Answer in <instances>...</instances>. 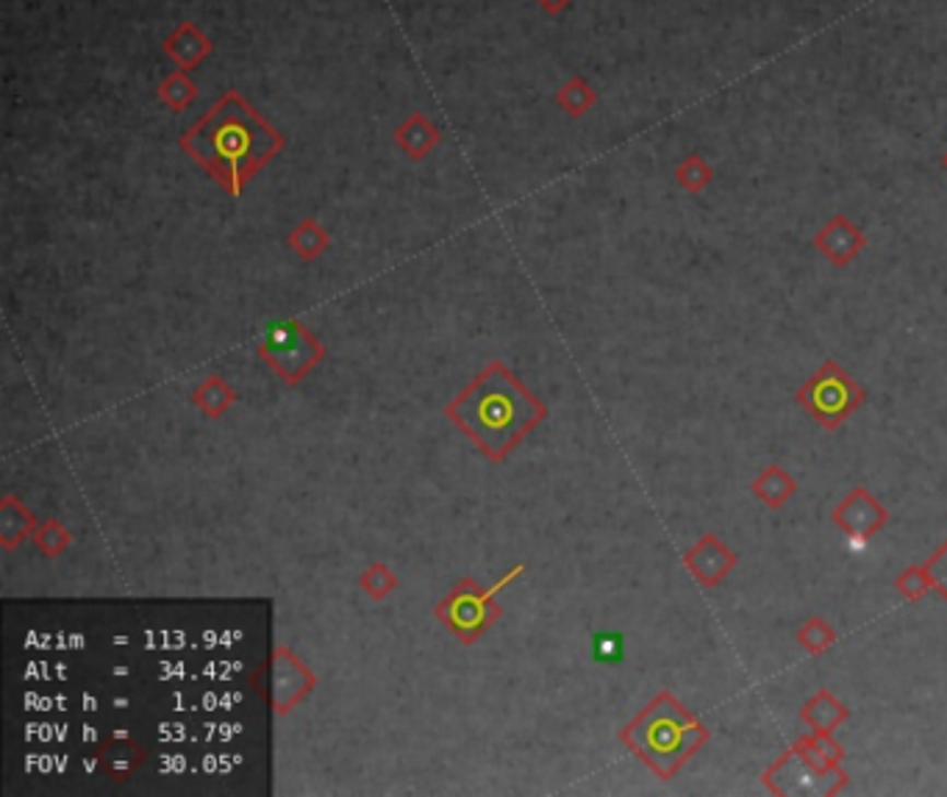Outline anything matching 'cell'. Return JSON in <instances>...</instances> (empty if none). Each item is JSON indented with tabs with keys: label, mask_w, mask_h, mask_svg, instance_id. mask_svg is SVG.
I'll return each instance as SVG.
<instances>
[{
	"label": "cell",
	"mask_w": 947,
	"mask_h": 797,
	"mask_svg": "<svg viewBox=\"0 0 947 797\" xmlns=\"http://www.w3.org/2000/svg\"><path fill=\"white\" fill-rule=\"evenodd\" d=\"M182 145L220 184L231 192H239L242 181H248L250 173L281 148V137L236 92H225L189 128Z\"/></svg>",
	"instance_id": "6da1fadb"
},
{
	"label": "cell",
	"mask_w": 947,
	"mask_h": 797,
	"mask_svg": "<svg viewBox=\"0 0 947 797\" xmlns=\"http://www.w3.org/2000/svg\"><path fill=\"white\" fill-rule=\"evenodd\" d=\"M622 742L634 750L658 778L670 781L709 742V728L698 723L670 692H658L642 708L640 717L626 725Z\"/></svg>",
	"instance_id": "7a4b0ae2"
},
{
	"label": "cell",
	"mask_w": 947,
	"mask_h": 797,
	"mask_svg": "<svg viewBox=\"0 0 947 797\" xmlns=\"http://www.w3.org/2000/svg\"><path fill=\"white\" fill-rule=\"evenodd\" d=\"M795 400L809 411V418H815L822 429L837 431L839 425L851 418L853 411L862 409V403L867 400V392H864L862 384H858L842 364L828 359V362H822L820 370H817L811 378H806V384L797 389Z\"/></svg>",
	"instance_id": "3957f363"
},
{
	"label": "cell",
	"mask_w": 947,
	"mask_h": 797,
	"mask_svg": "<svg viewBox=\"0 0 947 797\" xmlns=\"http://www.w3.org/2000/svg\"><path fill=\"white\" fill-rule=\"evenodd\" d=\"M761 784L775 795H837L847 786L842 767L822 770L792 745L773 767L761 775Z\"/></svg>",
	"instance_id": "277c9868"
},
{
	"label": "cell",
	"mask_w": 947,
	"mask_h": 797,
	"mask_svg": "<svg viewBox=\"0 0 947 797\" xmlns=\"http://www.w3.org/2000/svg\"><path fill=\"white\" fill-rule=\"evenodd\" d=\"M833 526H839L847 537L853 539H869L881 531L889 523V512L878 497L869 495L864 487H853L842 503L831 512Z\"/></svg>",
	"instance_id": "5b68a950"
},
{
	"label": "cell",
	"mask_w": 947,
	"mask_h": 797,
	"mask_svg": "<svg viewBox=\"0 0 947 797\" xmlns=\"http://www.w3.org/2000/svg\"><path fill=\"white\" fill-rule=\"evenodd\" d=\"M736 562H739V556H736L734 550H730L717 534L700 537V542L694 544V548H689L687 556H683V567L692 573V578L698 581L700 586H706V589H712L720 581L728 578L730 570L736 567Z\"/></svg>",
	"instance_id": "8992f818"
},
{
	"label": "cell",
	"mask_w": 947,
	"mask_h": 797,
	"mask_svg": "<svg viewBox=\"0 0 947 797\" xmlns=\"http://www.w3.org/2000/svg\"><path fill=\"white\" fill-rule=\"evenodd\" d=\"M815 248L831 261L833 267H847L856 256L867 248V236L845 214H833L815 236Z\"/></svg>",
	"instance_id": "52a82bcc"
},
{
	"label": "cell",
	"mask_w": 947,
	"mask_h": 797,
	"mask_svg": "<svg viewBox=\"0 0 947 797\" xmlns=\"http://www.w3.org/2000/svg\"><path fill=\"white\" fill-rule=\"evenodd\" d=\"M847 717H851V712H847L845 703L833 698V692H828V689H820V692L800 708L803 723L809 725L811 731L822 734H833Z\"/></svg>",
	"instance_id": "ba28073f"
},
{
	"label": "cell",
	"mask_w": 947,
	"mask_h": 797,
	"mask_svg": "<svg viewBox=\"0 0 947 797\" xmlns=\"http://www.w3.org/2000/svg\"><path fill=\"white\" fill-rule=\"evenodd\" d=\"M750 490H753V495L759 497V501L764 503L767 508H781L792 495H795L797 483H795V478H792L790 472L784 470V467L770 465L753 478Z\"/></svg>",
	"instance_id": "9c48e42d"
},
{
	"label": "cell",
	"mask_w": 947,
	"mask_h": 797,
	"mask_svg": "<svg viewBox=\"0 0 947 797\" xmlns=\"http://www.w3.org/2000/svg\"><path fill=\"white\" fill-rule=\"evenodd\" d=\"M483 600H487L483 595H467L465 598L461 589L447 598V617H451V625L459 631L465 640H472V636L478 634V629L487 622V614H483Z\"/></svg>",
	"instance_id": "30bf717a"
},
{
	"label": "cell",
	"mask_w": 947,
	"mask_h": 797,
	"mask_svg": "<svg viewBox=\"0 0 947 797\" xmlns=\"http://www.w3.org/2000/svg\"><path fill=\"white\" fill-rule=\"evenodd\" d=\"M795 748L800 750L806 759L815 761L817 767H822V770L839 767V764H842V759H845V750H842V745H839L837 739L831 737V734H822V731L806 734V737L797 739Z\"/></svg>",
	"instance_id": "8fae6325"
},
{
	"label": "cell",
	"mask_w": 947,
	"mask_h": 797,
	"mask_svg": "<svg viewBox=\"0 0 947 797\" xmlns=\"http://www.w3.org/2000/svg\"><path fill=\"white\" fill-rule=\"evenodd\" d=\"M797 642H800L811 656H820V653H826L828 647L837 642V631H833L831 622L822 620V617H809V620L797 629Z\"/></svg>",
	"instance_id": "7c38bea8"
},
{
	"label": "cell",
	"mask_w": 947,
	"mask_h": 797,
	"mask_svg": "<svg viewBox=\"0 0 947 797\" xmlns=\"http://www.w3.org/2000/svg\"><path fill=\"white\" fill-rule=\"evenodd\" d=\"M712 178H714L712 164H709L706 159H700V156H687L676 167V181L681 184V187L687 189V192H692V195L703 192V189H706L709 184H712Z\"/></svg>",
	"instance_id": "4fadbf2b"
},
{
	"label": "cell",
	"mask_w": 947,
	"mask_h": 797,
	"mask_svg": "<svg viewBox=\"0 0 947 797\" xmlns=\"http://www.w3.org/2000/svg\"><path fill=\"white\" fill-rule=\"evenodd\" d=\"M895 589H898L909 603L920 600L928 589H934L928 567H925V564H911V567H905L903 573L898 575V581H895Z\"/></svg>",
	"instance_id": "5bb4252c"
},
{
	"label": "cell",
	"mask_w": 947,
	"mask_h": 797,
	"mask_svg": "<svg viewBox=\"0 0 947 797\" xmlns=\"http://www.w3.org/2000/svg\"><path fill=\"white\" fill-rule=\"evenodd\" d=\"M626 656V640L617 631H604L592 640V658L600 665H620Z\"/></svg>",
	"instance_id": "9a60e30c"
},
{
	"label": "cell",
	"mask_w": 947,
	"mask_h": 797,
	"mask_svg": "<svg viewBox=\"0 0 947 797\" xmlns=\"http://www.w3.org/2000/svg\"><path fill=\"white\" fill-rule=\"evenodd\" d=\"M925 567H928L931 581H934V589H939L947 600V542L925 562Z\"/></svg>",
	"instance_id": "2e32d148"
},
{
	"label": "cell",
	"mask_w": 947,
	"mask_h": 797,
	"mask_svg": "<svg viewBox=\"0 0 947 797\" xmlns=\"http://www.w3.org/2000/svg\"><path fill=\"white\" fill-rule=\"evenodd\" d=\"M570 95H573V101H570L568 106H570V112H573V115H584L586 106L595 101V97H592V92L586 90L584 81H573V84H570Z\"/></svg>",
	"instance_id": "e0dca14e"
},
{
	"label": "cell",
	"mask_w": 947,
	"mask_h": 797,
	"mask_svg": "<svg viewBox=\"0 0 947 797\" xmlns=\"http://www.w3.org/2000/svg\"><path fill=\"white\" fill-rule=\"evenodd\" d=\"M539 3H542V7L548 9V12H561V9L568 7L570 0H539Z\"/></svg>",
	"instance_id": "ac0fdd59"
},
{
	"label": "cell",
	"mask_w": 947,
	"mask_h": 797,
	"mask_svg": "<svg viewBox=\"0 0 947 797\" xmlns=\"http://www.w3.org/2000/svg\"><path fill=\"white\" fill-rule=\"evenodd\" d=\"M942 167L947 169V151H945V156H942Z\"/></svg>",
	"instance_id": "d6986e66"
}]
</instances>
